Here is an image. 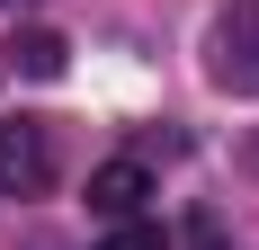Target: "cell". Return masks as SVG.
I'll return each instance as SVG.
<instances>
[{"label": "cell", "instance_id": "5", "mask_svg": "<svg viewBox=\"0 0 259 250\" xmlns=\"http://www.w3.org/2000/svg\"><path fill=\"white\" fill-rule=\"evenodd\" d=\"M188 250H233V232H224V215H214V205H188Z\"/></svg>", "mask_w": 259, "mask_h": 250}, {"label": "cell", "instance_id": "7", "mask_svg": "<svg viewBox=\"0 0 259 250\" xmlns=\"http://www.w3.org/2000/svg\"><path fill=\"white\" fill-rule=\"evenodd\" d=\"M233 161H241V179H259V134H241V152H233Z\"/></svg>", "mask_w": 259, "mask_h": 250}, {"label": "cell", "instance_id": "6", "mask_svg": "<svg viewBox=\"0 0 259 250\" xmlns=\"http://www.w3.org/2000/svg\"><path fill=\"white\" fill-rule=\"evenodd\" d=\"M99 250H161V224H143V215H134V224H107Z\"/></svg>", "mask_w": 259, "mask_h": 250}, {"label": "cell", "instance_id": "2", "mask_svg": "<svg viewBox=\"0 0 259 250\" xmlns=\"http://www.w3.org/2000/svg\"><path fill=\"white\" fill-rule=\"evenodd\" d=\"M63 179V143L45 116H9L0 125V197H45Z\"/></svg>", "mask_w": 259, "mask_h": 250}, {"label": "cell", "instance_id": "3", "mask_svg": "<svg viewBox=\"0 0 259 250\" xmlns=\"http://www.w3.org/2000/svg\"><path fill=\"white\" fill-rule=\"evenodd\" d=\"M143 197H152V170L143 161H99L90 170V215H107V224H134Z\"/></svg>", "mask_w": 259, "mask_h": 250}, {"label": "cell", "instance_id": "1", "mask_svg": "<svg viewBox=\"0 0 259 250\" xmlns=\"http://www.w3.org/2000/svg\"><path fill=\"white\" fill-rule=\"evenodd\" d=\"M206 80L233 99H259V0H233L206 27Z\"/></svg>", "mask_w": 259, "mask_h": 250}, {"label": "cell", "instance_id": "8", "mask_svg": "<svg viewBox=\"0 0 259 250\" xmlns=\"http://www.w3.org/2000/svg\"><path fill=\"white\" fill-rule=\"evenodd\" d=\"M0 9H36V0H0Z\"/></svg>", "mask_w": 259, "mask_h": 250}, {"label": "cell", "instance_id": "4", "mask_svg": "<svg viewBox=\"0 0 259 250\" xmlns=\"http://www.w3.org/2000/svg\"><path fill=\"white\" fill-rule=\"evenodd\" d=\"M63 63H72V45H63L54 27H18V36H9V72H27V80H63Z\"/></svg>", "mask_w": 259, "mask_h": 250}]
</instances>
